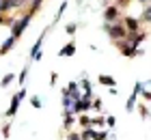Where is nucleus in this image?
<instances>
[{"label":"nucleus","instance_id":"1","mask_svg":"<svg viewBox=\"0 0 151 140\" xmlns=\"http://www.w3.org/2000/svg\"><path fill=\"white\" fill-rule=\"evenodd\" d=\"M30 19H32V13H26V15H22L19 19L13 17V22H11V34H13V37H15V39L22 37V32L26 30V28H28Z\"/></svg>","mask_w":151,"mask_h":140},{"label":"nucleus","instance_id":"2","mask_svg":"<svg viewBox=\"0 0 151 140\" xmlns=\"http://www.w3.org/2000/svg\"><path fill=\"white\" fill-rule=\"evenodd\" d=\"M104 30L108 32V37H110L112 41H119V39H125L127 37V30H125V26H123L121 22L104 24Z\"/></svg>","mask_w":151,"mask_h":140},{"label":"nucleus","instance_id":"3","mask_svg":"<svg viewBox=\"0 0 151 140\" xmlns=\"http://www.w3.org/2000/svg\"><path fill=\"white\" fill-rule=\"evenodd\" d=\"M24 97H26V90H24V88L17 90V93L11 97V106H9V110H6V116H9V118L15 116V112H17V108H19V101H22Z\"/></svg>","mask_w":151,"mask_h":140},{"label":"nucleus","instance_id":"4","mask_svg":"<svg viewBox=\"0 0 151 140\" xmlns=\"http://www.w3.org/2000/svg\"><path fill=\"white\" fill-rule=\"evenodd\" d=\"M114 43L121 47V54H123V56H127V58L136 56V47L129 43V39H119V41H114Z\"/></svg>","mask_w":151,"mask_h":140},{"label":"nucleus","instance_id":"5","mask_svg":"<svg viewBox=\"0 0 151 140\" xmlns=\"http://www.w3.org/2000/svg\"><path fill=\"white\" fill-rule=\"evenodd\" d=\"M119 13H121V9H119L116 4H110V6H106V11H104V19H106V24L119 22Z\"/></svg>","mask_w":151,"mask_h":140},{"label":"nucleus","instance_id":"6","mask_svg":"<svg viewBox=\"0 0 151 140\" xmlns=\"http://www.w3.org/2000/svg\"><path fill=\"white\" fill-rule=\"evenodd\" d=\"M47 30H50V28H47ZM47 30L41 32V37L35 41V45H32V50H30V58H32V60H39V58H41V43H43V39H45Z\"/></svg>","mask_w":151,"mask_h":140},{"label":"nucleus","instance_id":"7","mask_svg":"<svg viewBox=\"0 0 151 140\" xmlns=\"http://www.w3.org/2000/svg\"><path fill=\"white\" fill-rule=\"evenodd\" d=\"M26 0H2V13H9L13 9H24Z\"/></svg>","mask_w":151,"mask_h":140},{"label":"nucleus","instance_id":"8","mask_svg":"<svg viewBox=\"0 0 151 140\" xmlns=\"http://www.w3.org/2000/svg\"><path fill=\"white\" fill-rule=\"evenodd\" d=\"M123 26H125V30L127 32H138L140 30V19H136V17H125L123 19Z\"/></svg>","mask_w":151,"mask_h":140},{"label":"nucleus","instance_id":"9","mask_svg":"<svg viewBox=\"0 0 151 140\" xmlns=\"http://www.w3.org/2000/svg\"><path fill=\"white\" fill-rule=\"evenodd\" d=\"M95 134H97V129L88 125V127H84V129L80 131V138L82 140H95Z\"/></svg>","mask_w":151,"mask_h":140},{"label":"nucleus","instance_id":"10","mask_svg":"<svg viewBox=\"0 0 151 140\" xmlns=\"http://www.w3.org/2000/svg\"><path fill=\"white\" fill-rule=\"evenodd\" d=\"M73 97L69 95V93H65V90H63V110L65 112H71V108H73Z\"/></svg>","mask_w":151,"mask_h":140},{"label":"nucleus","instance_id":"11","mask_svg":"<svg viewBox=\"0 0 151 140\" xmlns=\"http://www.w3.org/2000/svg\"><path fill=\"white\" fill-rule=\"evenodd\" d=\"M15 41H17V39L13 37V34H11V37H6V39H4V43L0 45V54H6V52H9L13 45H15Z\"/></svg>","mask_w":151,"mask_h":140},{"label":"nucleus","instance_id":"12","mask_svg":"<svg viewBox=\"0 0 151 140\" xmlns=\"http://www.w3.org/2000/svg\"><path fill=\"white\" fill-rule=\"evenodd\" d=\"M80 93H82V97H93V88H91V82H88L86 78L82 80V84H80Z\"/></svg>","mask_w":151,"mask_h":140},{"label":"nucleus","instance_id":"13","mask_svg":"<svg viewBox=\"0 0 151 140\" xmlns=\"http://www.w3.org/2000/svg\"><path fill=\"white\" fill-rule=\"evenodd\" d=\"M76 121H78V118H76V114H73V112H65V121H63V127H65V129H71Z\"/></svg>","mask_w":151,"mask_h":140},{"label":"nucleus","instance_id":"14","mask_svg":"<svg viewBox=\"0 0 151 140\" xmlns=\"http://www.w3.org/2000/svg\"><path fill=\"white\" fill-rule=\"evenodd\" d=\"M76 54V43L73 41H69L67 45H63V50L58 52V56H73Z\"/></svg>","mask_w":151,"mask_h":140},{"label":"nucleus","instance_id":"15","mask_svg":"<svg viewBox=\"0 0 151 140\" xmlns=\"http://www.w3.org/2000/svg\"><path fill=\"white\" fill-rule=\"evenodd\" d=\"M97 82L99 84H104V86L108 88V86H114V78H112V75H106V73H101V75H97Z\"/></svg>","mask_w":151,"mask_h":140},{"label":"nucleus","instance_id":"16","mask_svg":"<svg viewBox=\"0 0 151 140\" xmlns=\"http://www.w3.org/2000/svg\"><path fill=\"white\" fill-rule=\"evenodd\" d=\"M136 97H138V93H136V90H134V93L127 97V103H125V112H132V110L136 108Z\"/></svg>","mask_w":151,"mask_h":140},{"label":"nucleus","instance_id":"17","mask_svg":"<svg viewBox=\"0 0 151 140\" xmlns=\"http://www.w3.org/2000/svg\"><path fill=\"white\" fill-rule=\"evenodd\" d=\"M140 22H147V24H151V4L147 6L145 11H142V17H140Z\"/></svg>","mask_w":151,"mask_h":140},{"label":"nucleus","instance_id":"18","mask_svg":"<svg viewBox=\"0 0 151 140\" xmlns=\"http://www.w3.org/2000/svg\"><path fill=\"white\" fill-rule=\"evenodd\" d=\"M78 121H80V125H82V127H88V125H91V116H86V114H84V112H82V114H80V118H78Z\"/></svg>","mask_w":151,"mask_h":140},{"label":"nucleus","instance_id":"19","mask_svg":"<svg viewBox=\"0 0 151 140\" xmlns=\"http://www.w3.org/2000/svg\"><path fill=\"white\" fill-rule=\"evenodd\" d=\"M41 4H43V0H32L30 2V13H37L41 9Z\"/></svg>","mask_w":151,"mask_h":140},{"label":"nucleus","instance_id":"20","mask_svg":"<svg viewBox=\"0 0 151 140\" xmlns=\"http://www.w3.org/2000/svg\"><path fill=\"white\" fill-rule=\"evenodd\" d=\"M76 30H78V24H76V22H71V24L65 26V32L67 34H76Z\"/></svg>","mask_w":151,"mask_h":140},{"label":"nucleus","instance_id":"21","mask_svg":"<svg viewBox=\"0 0 151 140\" xmlns=\"http://www.w3.org/2000/svg\"><path fill=\"white\" fill-rule=\"evenodd\" d=\"M91 108L97 110V112L101 110V99H99V97H93V99H91Z\"/></svg>","mask_w":151,"mask_h":140},{"label":"nucleus","instance_id":"22","mask_svg":"<svg viewBox=\"0 0 151 140\" xmlns=\"http://www.w3.org/2000/svg\"><path fill=\"white\" fill-rule=\"evenodd\" d=\"M65 9H67V2H65V0H63V4H60V6H58V13H56V17H54V24H56V22H58V19H60V15H63V13H65Z\"/></svg>","mask_w":151,"mask_h":140},{"label":"nucleus","instance_id":"23","mask_svg":"<svg viewBox=\"0 0 151 140\" xmlns=\"http://www.w3.org/2000/svg\"><path fill=\"white\" fill-rule=\"evenodd\" d=\"M30 106L39 110L41 106H43V103H41V99H39V97H37V95H32V97H30Z\"/></svg>","mask_w":151,"mask_h":140},{"label":"nucleus","instance_id":"24","mask_svg":"<svg viewBox=\"0 0 151 140\" xmlns=\"http://www.w3.org/2000/svg\"><path fill=\"white\" fill-rule=\"evenodd\" d=\"M11 82H13V73H6L4 78H2V82H0V86H9Z\"/></svg>","mask_w":151,"mask_h":140},{"label":"nucleus","instance_id":"25","mask_svg":"<svg viewBox=\"0 0 151 140\" xmlns=\"http://www.w3.org/2000/svg\"><path fill=\"white\" fill-rule=\"evenodd\" d=\"M26 75H28V67H24V69H22V73H19V84H22V86L26 84Z\"/></svg>","mask_w":151,"mask_h":140},{"label":"nucleus","instance_id":"26","mask_svg":"<svg viewBox=\"0 0 151 140\" xmlns=\"http://www.w3.org/2000/svg\"><path fill=\"white\" fill-rule=\"evenodd\" d=\"M104 121H106L108 127H114V125H116V118L114 116H104Z\"/></svg>","mask_w":151,"mask_h":140},{"label":"nucleus","instance_id":"27","mask_svg":"<svg viewBox=\"0 0 151 140\" xmlns=\"http://www.w3.org/2000/svg\"><path fill=\"white\" fill-rule=\"evenodd\" d=\"M140 95L145 97L147 101H151V90H149V88H145V86H142V90H140Z\"/></svg>","mask_w":151,"mask_h":140},{"label":"nucleus","instance_id":"28","mask_svg":"<svg viewBox=\"0 0 151 140\" xmlns=\"http://www.w3.org/2000/svg\"><path fill=\"white\" fill-rule=\"evenodd\" d=\"M138 112H140V116H142V118H149V110H147V106H140Z\"/></svg>","mask_w":151,"mask_h":140},{"label":"nucleus","instance_id":"29","mask_svg":"<svg viewBox=\"0 0 151 140\" xmlns=\"http://www.w3.org/2000/svg\"><path fill=\"white\" fill-rule=\"evenodd\" d=\"M108 138V131H97L95 134V140H106Z\"/></svg>","mask_w":151,"mask_h":140},{"label":"nucleus","instance_id":"30","mask_svg":"<svg viewBox=\"0 0 151 140\" xmlns=\"http://www.w3.org/2000/svg\"><path fill=\"white\" fill-rule=\"evenodd\" d=\"M9 129H11V125L4 123V125H2V136H4V138H9Z\"/></svg>","mask_w":151,"mask_h":140},{"label":"nucleus","instance_id":"31","mask_svg":"<svg viewBox=\"0 0 151 140\" xmlns=\"http://www.w3.org/2000/svg\"><path fill=\"white\" fill-rule=\"evenodd\" d=\"M67 140H82V138H80V134H73V131H69V134H67Z\"/></svg>","mask_w":151,"mask_h":140},{"label":"nucleus","instance_id":"32","mask_svg":"<svg viewBox=\"0 0 151 140\" xmlns=\"http://www.w3.org/2000/svg\"><path fill=\"white\" fill-rule=\"evenodd\" d=\"M76 2H78V4H82V2H84V0H76Z\"/></svg>","mask_w":151,"mask_h":140},{"label":"nucleus","instance_id":"33","mask_svg":"<svg viewBox=\"0 0 151 140\" xmlns=\"http://www.w3.org/2000/svg\"><path fill=\"white\" fill-rule=\"evenodd\" d=\"M138 2H149V0H138Z\"/></svg>","mask_w":151,"mask_h":140},{"label":"nucleus","instance_id":"34","mask_svg":"<svg viewBox=\"0 0 151 140\" xmlns=\"http://www.w3.org/2000/svg\"><path fill=\"white\" fill-rule=\"evenodd\" d=\"M26 2H32V0H26Z\"/></svg>","mask_w":151,"mask_h":140}]
</instances>
